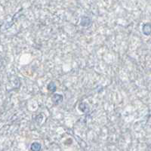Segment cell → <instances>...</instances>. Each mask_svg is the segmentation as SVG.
Returning <instances> with one entry per match:
<instances>
[{
  "label": "cell",
  "mask_w": 151,
  "mask_h": 151,
  "mask_svg": "<svg viewBox=\"0 0 151 151\" xmlns=\"http://www.w3.org/2000/svg\"><path fill=\"white\" fill-rule=\"evenodd\" d=\"M143 33H144V35H150L151 33V24H144V26H143L142 28Z\"/></svg>",
  "instance_id": "cell-2"
},
{
  "label": "cell",
  "mask_w": 151,
  "mask_h": 151,
  "mask_svg": "<svg viewBox=\"0 0 151 151\" xmlns=\"http://www.w3.org/2000/svg\"><path fill=\"white\" fill-rule=\"evenodd\" d=\"M52 100L53 103H55V104H58L61 103L63 101V95L59 94H55L52 96Z\"/></svg>",
  "instance_id": "cell-1"
},
{
  "label": "cell",
  "mask_w": 151,
  "mask_h": 151,
  "mask_svg": "<svg viewBox=\"0 0 151 151\" xmlns=\"http://www.w3.org/2000/svg\"><path fill=\"white\" fill-rule=\"evenodd\" d=\"M31 150L33 151H39L41 150V144L38 142H34L31 145Z\"/></svg>",
  "instance_id": "cell-3"
},
{
  "label": "cell",
  "mask_w": 151,
  "mask_h": 151,
  "mask_svg": "<svg viewBox=\"0 0 151 151\" xmlns=\"http://www.w3.org/2000/svg\"><path fill=\"white\" fill-rule=\"evenodd\" d=\"M91 23V20L88 17H83L81 21V25L82 26H88Z\"/></svg>",
  "instance_id": "cell-4"
},
{
  "label": "cell",
  "mask_w": 151,
  "mask_h": 151,
  "mask_svg": "<svg viewBox=\"0 0 151 151\" xmlns=\"http://www.w3.org/2000/svg\"><path fill=\"white\" fill-rule=\"evenodd\" d=\"M48 89L50 91H52V92H54V91H56V86H55V83H53V82L50 83L49 85H48Z\"/></svg>",
  "instance_id": "cell-5"
}]
</instances>
